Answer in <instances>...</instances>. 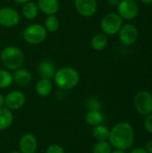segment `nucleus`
<instances>
[{
    "mask_svg": "<svg viewBox=\"0 0 152 153\" xmlns=\"http://www.w3.org/2000/svg\"><path fill=\"white\" fill-rule=\"evenodd\" d=\"M112 146L108 141L98 142L93 147V153H111Z\"/></svg>",
    "mask_w": 152,
    "mask_h": 153,
    "instance_id": "obj_24",
    "label": "nucleus"
},
{
    "mask_svg": "<svg viewBox=\"0 0 152 153\" xmlns=\"http://www.w3.org/2000/svg\"><path fill=\"white\" fill-rule=\"evenodd\" d=\"M109 134H110V130L108 129V127H107L106 126H102V125L94 126L93 131H92V135L98 142L108 140Z\"/></svg>",
    "mask_w": 152,
    "mask_h": 153,
    "instance_id": "obj_20",
    "label": "nucleus"
},
{
    "mask_svg": "<svg viewBox=\"0 0 152 153\" xmlns=\"http://www.w3.org/2000/svg\"><path fill=\"white\" fill-rule=\"evenodd\" d=\"M38 13H39V6L35 2L30 1L24 4L22 7V15L25 18L30 20L34 19L35 17H37Z\"/></svg>",
    "mask_w": 152,
    "mask_h": 153,
    "instance_id": "obj_19",
    "label": "nucleus"
},
{
    "mask_svg": "<svg viewBox=\"0 0 152 153\" xmlns=\"http://www.w3.org/2000/svg\"><path fill=\"white\" fill-rule=\"evenodd\" d=\"M13 74L6 70H0V89L8 88L13 82Z\"/></svg>",
    "mask_w": 152,
    "mask_h": 153,
    "instance_id": "obj_23",
    "label": "nucleus"
},
{
    "mask_svg": "<svg viewBox=\"0 0 152 153\" xmlns=\"http://www.w3.org/2000/svg\"><path fill=\"white\" fill-rule=\"evenodd\" d=\"M120 1L121 0H108V3H109V4H111V5H113V6H117L118 5V4L120 3Z\"/></svg>",
    "mask_w": 152,
    "mask_h": 153,
    "instance_id": "obj_29",
    "label": "nucleus"
},
{
    "mask_svg": "<svg viewBox=\"0 0 152 153\" xmlns=\"http://www.w3.org/2000/svg\"><path fill=\"white\" fill-rule=\"evenodd\" d=\"M39 9L47 15L56 14L59 9L58 0H38Z\"/></svg>",
    "mask_w": 152,
    "mask_h": 153,
    "instance_id": "obj_15",
    "label": "nucleus"
},
{
    "mask_svg": "<svg viewBox=\"0 0 152 153\" xmlns=\"http://www.w3.org/2000/svg\"><path fill=\"white\" fill-rule=\"evenodd\" d=\"M13 1L17 4H26V3L30 2V0H13Z\"/></svg>",
    "mask_w": 152,
    "mask_h": 153,
    "instance_id": "obj_31",
    "label": "nucleus"
},
{
    "mask_svg": "<svg viewBox=\"0 0 152 153\" xmlns=\"http://www.w3.org/2000/svg\"><path fill=\"white\" fill-rule=\"evenodd\" d=\"M36 91L40 97H47L52 91V83L50 80L41 78L36 84Z\"/></svg>",
    "mask_w": 152,
    "mask_h": 153,
    "instance_id": "obj_18",
    "label": "nucleus"
},
{
    "mask_svg": "<svg viewBox=\"0 0 152 153\" xmlns=\"http://www.w3.org/2000/svg\"><path fill=\"white\" fill-rule=\"evenodd\" d=\"M130 153H148V152L146 151L145 148L137 147V148H134L133 150H132Z\"/></svg>",
    "mask_w": 152,
    "mask_h": 153,
    "instance_id": "obj_27",
    "label": "nucleus"
},
{
    "mask_svg": "<svg viewBox=\"0 0 152 153\" xmlns=\"http://www.w3.org/2000/svg\"><path fill=\"white\" fill-rule=\"evenodd\" d=\"M11 153H22L21 152H11Z\"/></svg>",
    "mask_w": 152,
    "mask_h": 153,
    "instance_id": "obj_34",
    "label": "nucleus"
},
{
    "mask_svg": "<svg viewBox=\"0 0 152 153\" xmlns=\"http://www.w3.org/2000/svg\"><path fill=\"white\" fill-rule=\"evenodd\" d=\"M20 22V14L12 7L0 8V25L3 27H13Z\"/></svg>",
    "mask_w": 152,
    "mask_h": 153,
    "instance_id": "obj_8",
    "label": "nucleus"
},
{
    "mask_svg": "<svg viewBox=\"0 0 152 153\" xmlns=\"http://www.w3.org/2000/svg\"><path fill=\"white\" fill-rule=\"evenodd\" d=\"M13 79L18 86L25 87L30 83V82L32 80V76L29 70L21 67V68L15 70V72L13 75Z\"/></svg>",
    "mask_w": 152,
    "mask_h": 153,
    "instance_id": "obj_14",
    "label": "nucleus"
},
{
    "mask_svg": "<svg viewBox=\"0 0 152 153\" xmlns=\"http://www.w3.org/2000/svg\"><path fill=\"white\" fill-rule=\"evenodd\" d=\"M26 101L24 93L21 91H13L4 98V105L10 110H18L23 107Z\"/></svg>",
    "mask_w": 152,
    "mask_h": 153,
    "instance_id": "obj_10",
    "label": "nucleus"
},
{
    "mask_svg": "<svg viewBox=\"0 0 152 153\" xmlns=\"http://www.w3.org/2000/svg\"><path fill=\"white\" fill-rule=\"evenodd\" d=\"M38 71H39V74L40 75L41 78L48 79V80H50L52 77H54L55 74L56 72L54 63L48 59H43L39 63V65L38 66Z\"/></svg>",
    "mask_w": 152,
    "mask_h": 153,
    "instance_id": "obj_13",
    "label": "nucleus"
},
{
    "mask_svg": "<svg viewBox=\"0 0 152 153\" xmlns=\"http://www.w3.org/2000/svg\"><path fill=\"white\" fill-rule=\"evenodd\" d=\"M119 33V40L122 44L125 46H132L133 45L137 39H138V30L137 28L133 24H125L122 26Z\"/></svg>",
    "mask_w": 152,
    "mask_h": 153,
    "instance_id": "obj_9",
    "label": "nucleus"
},
{
    "mask_svg": "<svg viewBox=\"0 0 152 153\" xmlns=\"http://www.w3.org/2000/svg\"><path fill=\"white\" fill-rule=\"evenodd\" d=\"M74 5L77 12L84 17L93 16L98 9L97 0H75Z\"/></svg>",
    "mask_w": 152,
    "mask_h": 153,
    "instance_id": "obj_11",
    "label": "nucleus"
},
{
    "mask_svg": "<svg viewBox=\"0 0 152 153\" xmlns=\"http://www.w3.org/2000/svg\"><path fill=\"white\" fill-rule=\"evenodd\" d=\"M59 28V20L55 14L47 15L45 21V29L49 32H56Z\"/></svg>",
    "mask_w": 152,
    "mask_h": 153,
    "instance_id": "obj_22",
    "label": "nucleus"
},
{
    "mask_svg": "<svg viewBox=\"0 0 152 153\" xmlns=\"http://www.w3.org/2000/svg\"><path fill=\"white\" fill-rule=\"evenodd\" d=\"M109 143L116 150L125 151L132 147L134 140L133 126L127 122H119L110 130Z\"/></svg>",
    "mask_w": 152,
    "mask_h": 153,
    "instance_id": "obj_1",
    "label": "nucleus"
},
{
    "mask_svg": "<svg viewBox=\"0 0 152 153\" xmlns=\"http://www.w3.org/2000/svg\"><path fill=\"white\" fill-rule=\"evenodd\" d=\"M133 106L136 111L142 116L151 114L152 94L147 91H139L133 99Z\"/></svg>",
    "mask_w": 152,
    "mask_h": 153,
    "instance_id": "obj_6",
    "label": "nucleus"
},
{
    "mask_svg": "<svg viewBox=\"0 0 152 153\" xmlns=\"http://www.w3.org/2000/svg\"><path fill=\"white\" fill-rule=\"evenodd\" d=\"M100 26L106 35H115L123 26V19L118 13H110L103 17Z\"/></svg>",
    "mask_w": 152,
    "mask_h": 153,
    "instance_id": "obj_5",
    "label": "nucleus"
},
{
    "mask_svg": "<svg viewBox=\"0 0 152 153\" xmlns=\"http://www.w3.org/2000/svg\"><path fill=\"white\" fill-rule=\"evenodd\" d=\"M46 153H65L64 148L58 144H52L47 147Z\"/></svg>",
    "mask_w": 152,
    "mask_h": 153,
    "instance_id": "obj_25",
    "label": "nucleus"
},
{
    "mask_svg": "<svg viewBox=\"0 0 152 153\" xmlns=\"http://www.w3.org/2000/svg\"><path fill=\"white\" fill-rule=\"evenodd\" d=\"M13 120V113L7 108H0V131L5 130L11 126Z\"/></svg>",
    "mask_w": 152,
    "mask_h": 153,
    "instance_id": "obj_16",
    "label": "nucleus"
},
{
    "mask_svg": "<svg viewBox=\"0 0 152 153\" xmlns=\"http://www.w3.org/2000/svg\"><path fill=\"white\" fill-rule=\"evenodd\" d=\"M108 42V39L105 33H98L92 37L90 40V45L93 49L97 51H100L107 47Z\"/></svg>",
    "mask_w": 152,
    "mask_h": 153,
    "instance_id": "obj_17",
    "label": "nucleus"
},
{
    "mask_svg": "<svg viewBox=\"0 0 152 153\" xmlns=\"http://www.w3.org/2000/svg\"><path fill=\"white\" fill-rule=\"evenodd\" d=\"M141 2H142L145 4H152V0H140Z\"/></svg>",
    "mask_w": 152,
    "mask_h": 153,
    "instance_id": "obj_32",
    "label": "nucleus"
},
{
    "mask_svg": "<svg viewBox=\"0 0 152 153\" xmlns=\"http://www.w3.org/2000/svg\"><path fill=\"white\" fill-rule=\"evenodd\" d=\"M145 149L148 152V153H152V140L147 142L146 146H145Z\"/></svg>",
    "mask_w": 152,
    "mask_h": 153,
    "instance_id": "obj_28",
    "label": "nucleus"
},
{
    "mask_svg": "<svg viewBox=\"0 0 152 153\" xmlns=\"http://www.w3.org/2000/svg\"><path fill=\"white\" fill-rule=\"evenodd\" d=\"M117 11L122 19L133 20L139 13V6L134 0H121L117 5Z\"/></svg>",
    "mask_w": 152,
    "mask_h": 153,
    "instance_id": "obj_7",
    "label": "nucleus"
},
{
    "mask_svg": "<svg viewBox=\"0 0 152 153\" xmlns=\"http://www.w3.org/2000/svg\"><path fill=\"white\" fill-rule=\"evenodd\" d=\"M25 41L30 45H39L47 38V30L41 24H30L24 30L22 33Z\"/></svg>",
    "mask_w": 152,
    "mask_h": 153,
    "instance_id": "obj_4",
    "label": "nucleus"
},
{
    "mask_svg": "<svg viewBox=\"0 0 152 153\" xmlns=\"http://www.w3.org/2000/svg\"><path fill=\"white\" fill-rule=\"evenodd\" d=\"M19 149L22 153H35L38 149L37 139L31 134L22 135L19 142Z\"/></svg>",
    "mask_w": 152,
    "mask_h": 153,
    "instance_id": "obj_12",
    "label": "nucleus"
},
{
    "mask_svg": "<svg viewBox=\"0 0 152 153\" xmlns=\"http://www.w3.org/2000/svg\"><path fill=\"white\" fill-rule=\"evenodd\" d=\"M111 153H126L125 151H122V150H116L114 152H111Z\"/></svg>",
    "mask_w": 152,
    "mask_h": 153,
    "instance_id": "obj_33",
    "label": "nucleus"
},
{
    "mask_svg": "<svg viewBox=\"0 0 152 153\" xmlns=\"http://www.w3.org/2000/svg\"><path fill=\"white\" fill-rule=\"evenodd\" d=\"M4 105V98L3 95L0 93V108H3Z\"/></svg>",
    "mask_w": 152,
    "mask_h": 153,
    "instance_id": "obj_30",
    "label": "nucleus"
},
{
    "mask_svg": "<svg viewBox=\"0 0 152 153\" xmlns=\"http://www.w3.org/2000/svg\"><path fill=\"white\" fill-rule=\"evenodd\" d=\"M55 82L62 90H71L80 82V74L76 69L71 66L60 68L55 74Z\"/></svg>",
    "mask_w": 152,
    "mask_h": 153,
    "instance_id": "obj_2",
    "label": "nucleus"
},
{
    "mask_svg": "<svg viewBox=\"0 0 152 153\" xmlns=\"http://www.w3.org/2000/svg\"><path fill=\"white\" fill-rule=\"evenodd\" d=\"M144 127L146 131L152 134V113L148 115L144 121Z\"/></svg>",
    "mask_w": 152,
    "mask_h": 153,
    "instance_id": "obj_26",
    "label": "nucleus"
},
{
    "mask_svg": "<svg viewBox=\"0 0 152 153\" xmlns=\"http://www.w3.org/2000/svg\"><path fill=\"white\" fill-rule=\"evenodd\" d=\"M86 122L91 126H96L101 125L103 121V115L98 109H90L86 115Z\"/></svg>",
    "mask_w": 152,
    "mask_h": 153,
    "instance_id": "obj_21",
    "label": "nucleus"
},
{
    "mask_svg": "<svg viewBox=\"0 0 152 153\" xmlns=\"http://www.w3.org/2000/svg\"><path fill=\"white\" fill-rule=\"evenodd\" d=\"M3 65L9 70H17L22 67L24 62V56L22 51L14 46L5 47L0 55Z\"/></svg>",
    "mask_w": 152,
    "mask_h": 153,
    "instance_id": "obj_3",
    "label": "nucleus"
}]
</instances>
